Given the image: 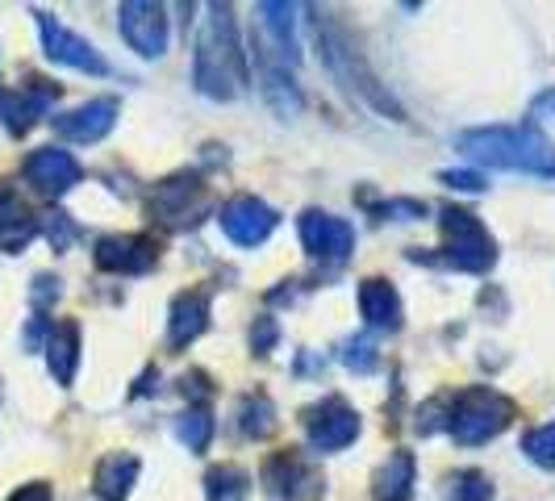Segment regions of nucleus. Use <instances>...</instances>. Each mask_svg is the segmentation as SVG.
Masks as SVG:
<instances>
[{
  "mask_svg": "<svg viewBox=\"0 0 555 501\" xmlns=\"http://www.w3.org/2000/svg\"><path fill=\"white\" fill-rule=\"evenodd\" d=\"M193 84L209 101H234L247 92V51L238 42V22L230 4H209V17L196 34Z\"/></svg>",
  "mask_w": 555,
  "mask_h": 501,
  "instance_id": "obj_1",
  "label": "nucleus"
},
{
  "mask_svg": "<svg viewBox=\"0 0 555 501\" xmlns=\"http://www.w3.org/2000/svg\"><path fill=\"white\" fill-rule=\"evenodd\" d=\"M455 146L485 167H501V171H527V176H543L555 180V146L552 139L539 130V121H522V126H476L464 130Z\"/></svg>",
  "mask_w": 555,
  "mask_h": 501,
  "instance_id": "obj_2",
  "label": "nucleus"
},
{
  "mask_svg": "<svg viewBox=\"0 0 555 501\" xmlns=\"http://www.w3.org/2000/svg\"><path fill=\"white\" fill-rule=\"evenodd\" d=\"M313 42L322 51V63L334 76V84H343L351 97H360L367 110H376L389 121H405V110L397 105V97L389 92V84H380V76L367 67V59L360 55V47L351 42V34L334 22L331 13H313Z\"/></svg>",
  "mask_w": 555,
  "mask_h": 501,
  "instance_id": "obj_3",
  "label": "nucleus"
},
{
  "mask_svg": "<svg viewBox=\"0 0 555 501\" xmlns=\"http://www.w3.org/2000/svg\"><path fill=\"white\" fill-rule=\"evenodd\" d=\"M518 418L514 397H505L493 385H468L460 393H447V435L460 447H480L498 439L501 431H509V422Z\"/></svg>",
  "mask_w": 555,
  "mask_h": 501,
  "instance_id": "obj_4",
  "label": "nucleus"
},
{
  "mask_svg": "<svg viewBox=\"0 0 555 501\" xmlns=\"http://www.w3.org/2000/svg\"><path fill=\"white\" fill-rule=\"evenodd\" d=\"M439 230H443V268L451 272H468V277H485L498 264V243L489 234V226L476 218L473 209L460 205H443L439 209Z\"/></svg>",
  "mask_w": 555,
  "mask_h": 501,
  "instance_id": "obj_5",
  "label": "nucleus"
},
{
  "mask_svg": "<svg viewBox=\"0 0 555 501\" xmlns=\"http://www.w3.org/2000/svg\"><path fill=\"white\" fill-rule=\"evenodd\" d=\"M209 184L196 171H176L155 184L151 193V218L164 230H189L209 214Z\"/></svg>",
  "mask_w": 555,
  "mask_h": 501,
  "instance_id": "obj_6",
  "label": "nucleus"
},
{
  "mask_svg": "<svg viewBox=\"0 0 555 501\" xmlns=\"http://www.w3.org/2000/svg\"><path fill=\"white\" fill-rule=\"evenodd\" d=\"M301 426H306V439L313 451H343V447H351L360 439L363 422H360V410L347 401V397H322V401H313L306 414H301Z\"/></svg>",
  "mask_w": 555,
  "mask_h": 501,
  "instance_id": "obj_7",
  "label": "nucleus"
},
{
  "mask_svg": "<svg viewBox=\"0 0 555 501\" xmlns=\"http://www.w3.org/2000/svg\"><path fill=\"white\" fill-rule=\"evenodd\" d=\"M297 234L318 268H343L356 255V226L347 218H334L326 209H306L297 218Z\"/></svg>",
  "mask_w": 555,
  "mask_h": 501,
  "instance_id": "obj_8",
  "label": "nucleus"
},
{
  "mask_svg": "<svg viewBox=\"0 0 555 501\" xmlns=\"http://www.w3.org/2000/svg\"><path fill=\"white\" fill-rule=\"evenodd\" d=\"M218 226L234 247H263L280 226V214L255 193H234L225 205H218Z\"/></svg>",
  "mask_w": 555,
  "mask_h": 501,
  "instance_id": "obj_9",
  "label": "nucleus"
},
{
  "mask_svg": "<svg viewBox=\"0 0 555 501\" xmlns=\"http://www.w3.org/2000/svg\"><path fill=\"white\" fill-rule=\"evenodd\" d=\"M263 489L280 501H318L326 493V480L322 473L309 464L297 447H284V451H272L263 460Z\"/></svg>",
  "mask_w": 555,
  "mask_h": 501,
  "instance_id": "obj_10",
  "label": "nucleus"
},
{
  "mask_svg": "<svg viewBox=\"0 0 555 501\" xmlns=\"http://www.w3.org/2000/svg\"><path fill=\"white\" fill-rule=\"evenodd\" d=\"M38 17V38H42V51L51 63H63V67H72V72H83V76H113L109 59L101 55L88 38H80L76 29H67L59 17L51 13H34Z\"/></svg>",
  "mask_w": 555,
  "mask_h": 501,
  "instance_id": "obj_11",
  "label": "nucleus"
},
{
  "mask_svg": "<svg viewBox=\"0 0 555 501\" xmlns=\"http://www.w3.org/2000/svg\"><path fill=\"white\" fill-rule=\"evenodd\" d=\"M22 176H26L29 189L38 196L59 201V196H67L83 180V167H80V159H76L72 151H63V146H38V151L26 155Z\"/></svg>",
  "mask_w": 555,
  "mask_h": 501,
  "instance_id": "obj_12",
  "label": "nucleus"
},
{
  "mask_svg": "<svg viewBox=\"0 0 555 501\" xmlns=\"http://www.w3.org/2000/svg\"><path fill=\"white\" fill-rule=\"evenodd\" d=\"M117 34L139 59H159L167 51V13L151 0H126L117 9Z\"/></svg>",
  "mask_w": 555,
  "mask_h": 501,
  "instance_id": "obj_13",
  "label": "nucleus"
},
{
  "mask_svg": "<svg viewBox=\"0 0 555 501\" xmlns=\"http://www.w3.org/2000/svg\"><path fill=\"white\" fill-rule=\"evenodd\" d=\"M92 259L101 272H113V277H142L159 264V243L151 234H105Z\"/></svg>",
  "mask_w": 555,
  "mask_h": 501,
  "instance_id": "obj_14",
  "label": "nucleus"
},
{
  "mask_svg": "<svg viewBox=\"0 0 555 501\" xmlns=\"http://www.w3.org/2000/svg\"><path fill=\"white\" fill-rule=\"evenodd\" d=\"M59 101V84L51 80H34L26 88H0V126L9 134H26L34 130L51 105Z\"/></svg>",
  "mask_w": 555,
  "mask_h": 501,
  "instance_id": "obj_15",
  "label": "nucleus"
},
{
  "mask_svg": "<svg viewBox=\"0 0 555 501\" xmlns=\"http://www.w3.org/2000/svg\"><path fill=\"white\" fill-rule=\"evenodd\" d=\"M117 97H96V101H83L72 113H59L55 117V134L67 142H80V146H92V142L109 139L113 126H117Z\"/></svg>",
  "mask_w": 555,
  "mask_h": 501,
  "instance_id": "obj_16",
  "label": "nucleus"
},
{
  "mask_svg": "<svg viewBox=\"0 0 555 501\" xmlns=\"http://www.w3.org/2000/svg\"><path fill=\"white\" fill-rule=\"evenodd\" d=\"M209 288H184L171 297V309H167V347L171 351H184L193 347L201 334L209 331Z\"/></svg>",
  "mask_w": 555,
  "mask_h": 501,
  "instance_id": "obj_17",
  "label": "nucleus"
},
{
  "mask_svg": "<svg viewBox=\"0 0 555 501\" xmlns=\"http://www.w3.org/2000/svg\"><path fill=\"white\" fill-rule=\"evenodd\" d=\"M360 318L372 334H397L405 326V306H401V293L392 288L389 280L367 277L360 284Z\"/></svg>",
  "mask_w": 555,
  "mask_h": 501,
  "instance_id": "obj_18",
  "label": "nucleus"
},
{
  "mask_svg": "<svg viewBox=\"0 0 555 501\" xmlns=\"http://www.w3.org/2000/svg\"><path fill=\"white\" fill-rule=\"evenodd\" d=\"M255 72H259V92H263V101H268L280 117H297V113H301V88L288 76V63H280V59H272L259 47V51H255Z\"/></svg>",
  "mask_w": 555,
  "mask_h": 501,
  "instance_id": "obj_19",
  "label": "nucleus"
},
{
  "mask_svg": "<svg viewBox=\"0 0 555 501\" xmlns=\"http://www.w3.org/2000/svg\"><path fill=\"white\" fill-rule=\"evenodd\" d=\"M139 473L142 460L134 451H109V455H101V464L92 473V489L101 501H126L139 485Z\"/></svg>",
  "mask_w": 555,
  "mask_h": 501,
  "instance_id": "obj_20",
  "label": "nucleus"
},
{
  "mask_svg": "<svg viewBox=\"0 0 555 501\" xmlns=\"http://www.w3.org/2000/svg\"><path fill=\"white\" fill-rule=\"evenodd\" d=\"M38 239V218L13 189H0V251L22 255Z\"/></svg>",
  "mask_w": 555,
  "mask_h": 501,
  "instance_id": "obj_21",
  "label": "nucleus"
},
{
  "mask_svg": "<svg viewBox=\"0 0 555 501\" xmlns=\"http://www.w3.org/2000/svg\"><path fill=\"white\" fill-rule=\"evenodd\" d=\"M417 460L414 451H392L389 460L372 476V498L376 501H414Z\"/></svg>",
  "mask_w": 555,
  "mask_h": 501,
  "instance_id": "obj_22",
  "label": "nucleus"
},
{
  "mask_svg": "<svg viewBox=\"0 0 555 501\" xmlns=\"http://www.w3.org/2000/svg\"><path fill=\"white\" fill-rule=\"evenodd\" d=\"M42 351H47V368H51L55 385L67 389L76 381V368H80V326L76 322H55Z\"/></svg>",
  "mask_w": 555,
  "mask_h": 501,
  "instance_id": "obj_23",
  "label": "nucleus"
},
{
  "mask_svg": "<svg viewBox=\"0 0 555 501\" xmlns=\"http://www.w3.org/2000/svg\"><path fill=\"white\" fill-rule=\"evenodd\" d=\"M276 426H280L276 401H272L268 393H247V397L238 401V435H243V439L263 444V439L276 435Z\"/></svg>",
  "mask_w": 555,
  "mask_h": 501,
  "instance_id": "obj_24",
  "label": "nucleus"
},
{
  "mask_svg": "<svg viewBox=\"0 0 555 501\" xmlns=\"http://www.w3.org/2000/svg\"><path fill=\"white\" fill-rule=\"evenodd\" d=\"M205 498L209 501H247L250 498V473L238 464H214L205 473Z\"/></svg>",
  "mask_w": 555,
  "mask_h": 501,
  "instance_id": "obj_25",
  "label": "nucleus"
},
{
  "mask_svg": "<svg viewBox=\"0 0 555 501\" xmlns=\"http://www.w3.org/2000/svg\"><path fill=\"white\" fill-rule=\"evenodd\" d=\"M214 414H209V406H189L184 414L176 418V439L189 447V451H205L209 447V439H214Z\"/></svg>",
  "mask_w": 555,
  "mask_h": 501,
  "instance_id": "obj_26",
  "label": "nucleus"
},
{
  "mask_svg": "<svg viewBox=\"0 0 555 501\" xmlns=\"http://www.w3.org/2000/svg\"><path fill=\"white\" fill-rule=\"evenodd\" d=\"M338 360L347 363L356 376H372L376 368H380V351H376V334L363 331V334H351V338H343L338 343Z\"/></svg>",
  "mask_w": 555,
  "mask_h": 501,
  "instance_id": "obj_27",
  "label": "nucleus"
},
{
  "mask_svg": "<svg viewBox=\"0 0 555 501\" xmlns=\"http://www.w3.org/2000/svg\"><path fill=\"white\" fill-rule=\"evenodd\" d=\"M443 501H493V480L480 468H460L447 476Z\"/></svg>",
  "mask_w": 555,
  "mask_h": 501,
  "instance_id": "obj_28",
  "label": "nucleus"
},
{
  "mask_svg": "<svg viewBox=\"0 0 555 501\" xmlns=\"http://www.w3.org/2000/svg\"><path fill=\"white\" fill-rule=\"evenodd\" d=\"M522 455H527L534 468H543V473H555V422L530 426L527 435H522Z\"/></svg>",
  "mask_w": 555,
  "mask_h": 501,
  "instance_id": "obj_29",
  "label": "nucleus"
},
{
  "mask_svg": "<svg viewBox=\"0 0 555 501\" xmlns=\"http://www.w3.org/2000/svg\"><path fill=\"white\" fill-rule=\"evenodd\" d=\"M38 234H47V243L55 251H67L76 243V234H80V226L72 214H63V209H47L42 218H38Z\"/></svg>",
  "mask_w": 555,
  "mask_h": 501,
  "instance_id": "obj_30",
  "label": "nucleus"
},
{
  "mask_svg": "<svg viewBox=\"0 0 555 501\" xmlns=\"http://www.w3.org/2000/svg\"><path fill=\"white\" fill-rule=\"evenodd\" d=\"M360 201L376 214V218H397V222H417V218L426 214V201H414V196H392V201L360 196Z\"/></svg>",
  "mask_w": 555,
  "mask_h": 501,
  "instance_id": "obj_31",
  "label": "nucleus"
},
{
  "mask_svg": "<svg viewBox=\"0 0 555 501\" xmlns=\"http://www.w3.org/2000/svg\"><path fill=\"white\" fill-rule=\"evenodd\" d=\"M276 338H280V326H276V318H255V326H250V351L255 356H268L272 347H276Z\"/></svg>",
  "mask_w": 555,
  "mask_h": 501,
  "instance_id": "obj_32",
  "label": "nucleus"
},
{
  "mask_svg": "<svg viewBox=\"0 0 555 501\" xmlns=\"http://www.w3.org/2000/svg\"><path fill=\"white\" fill-rule=\"evenodd\" d=\"M439 180L455 193H485L489 189V180L480 171H439Z\"/></svg>",
  "mask_w": 555,
  "mask_h": 501,
  "instance_id": "obj_33",
  "label": "nucleus"
},
{
  "mask_svg": "<svg viewBox=\"0 0 555 501\" xmlns=\"http://www.w3.org/2000/svg\"><path fill=\"white\" fill-rule=\"evenodd\" d=\"M180 393L189 397V406H205V401L214 397V385H209V376H205V372H189V376L180 381Z\"/></svg>",
  "mask_w": 555,
  "mask_h": 501,
  "instance_id": "obj_34",
  "label": "nucleus"
},
{
  "mask_svg": "<svg viewBox=\"0 0 555 501\" xmlns=\"http://www.w3.org/2000/svg\"><path fill=\"white\" fill-rule=\"evenodd\" d=\"M34 306H51L59 297V277H34Z\"/></svg>",
  "mask_w": 555,
  "mask_h": 501,
  "instance_id": "obj_35",
  "label": "nucleus"
},
{
  "mask_svg": "<svg viewBox=\"0 0 555 501\" xmlns=\"http://www.w3.org/2000/svg\"><path fill=\"white\" fill-rule=\"evenodd\" d=\"M9 501H51V485L47 480H29L17 493H9Z\"/></svg>",
  "mask_w": 555,
  "mask_h": 501,
  "instance_id": "obj_36",
  "label": "nucleus"
}]
</instances>
